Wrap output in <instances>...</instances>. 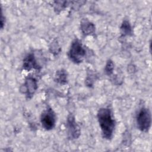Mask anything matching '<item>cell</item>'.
Listing matches in <instances>:
<instances>
[{"label": "cell", "instance_id": "obj_1", "mask_svg": "<svg viewBox=\"0 0 152 152\" xmlns=\"http://www.w3.org/2000/svg\"><path fill=\"white\" fill-rule=\"evenodd\" d=\"M97 119L104 138H111L115 126V122L109 108H101L97 112Z\"/></svg>", "mask_w": 152, "mask_h": 152}, {"label": "cell", "instance_id": "obj_2", "mask_svg": "<svg viewBox=\"0 0 152 152\" xmlns=\"http://www.w3.org/2000/svg\"><path fill=\"white\" fill-rule=\"evenodd\" d=\"M68 56L69 59L75 64H79L83 61L86 56V50L78 40H75L72 43Z\"/></svg>", "mask_w": 152, "mask_h": 152}, {"label": "cell", "instance_id": "obj_3", "mask_svg": "<svg viewBox=\"0 0 152 152\" xmlns=\"http://www.w3.org/2000/svg\"><path fill=\"white\" fill-rule=\"evenodd\" d=\"M151 117L150 110L145 107L141 108L137 115V124L139 129L143 132L149 130L151 126Z\"/></svg>", "mask_w": 152, "mask_h": 152}, {"label": "cell", "instance_id": "obj_4", "mask_svg": "<svg viewBox=\"0 0 152 152\" xmlns=\"http://www.w3.org/2000/svg\"><path fill=\"white\" fill-rule=\"evenodd\" d=\"M42 126L46 130H50L54 128L56 122L55 115L51 108L44 110L40 118Z\"/></svg>", "mask_w": 152, "mask_h": 152}, {"label": "cell", "instance_id": "obj_5", "mask_svg": "<svg viewBox=\"0 0 152 152\" xmlns=\"http://www.w3.org/2000/svg\"><path fill=\"white\" fill-rule=\"evenodd\" d=\"M66 128L68 138L71 140L76 139L80 134V128L75 122L74 116L70 114L67 118Z\"/></svg>", "mask_w": 152, "mask_h": 152}, {"label": "cell", "instance_id": "obj_6", "mask_svg": "<svg viewBox=\"0 0 152 152\" xmlns=\"http://www.w3.org/2000/svg\"><path fill=\"white\" fill-rule=\"evenodd\" d=\"M37 88L36 80L33 77H28L23 86L21 87L20 91L23 93L26 94L28 97H31Z\"/></svg>", "mask_w": 152, "mask_h": 152}, {"label": "cell", "instance_id": "obj_7", "mask_svg": "<svg viewBox=\"0 0 152 152\" xmlns=\"http://www.w3.org/2000/svg\"><path fill=\"white\" fill-rule=\"evenodd\" d=\"M23 68L27 71H30L31 69H39V66L37 64L35 58L32 53L28 55L24 59Z\"/></svg>", "mask_w": 152, "mask_h": 152}, {"label": "cell", "instance_id": "obj_8", "mask_svg": "<svg viewBox=\"0 0 152 152\" xmlns=\"http://www.w3.org/2000/svg\"><path fill=\"white\" fill-rule=\"evenodd\" d=\"M80 28L85 36L93 34L95 31L94 25L87 20H82L80 24Z\"/></svg>", "mask_w": 152, "mask_h": 152}, {"label": "cell", "instance_id": "obj_9", "mask_svg": "<svg viewBox=\"0 0 152 152\" xmlns=\"http://www.w3.org/2000/svg\"><path fill=\"white\" fill-rule=\"evenodd\" d=\"M55 80L59 83L65 84L67 81V74L65 71L63 69L58 71L55 76Z\"/></svg>", "mask_w": 152, "mask_h": 152}, {"label": "cell", "instance_id": "obj_10", "mask_svg": "<svg viewBox=\"0 0 152 152\" xmlns=\"http://www.w3.org/2000/svg\"><path fill=\"white\" fill-rule=\"evenodd\" d=\"M121 31L124 36L131 35L132 28L128 21L125 20L123 21L121 27Z\"/></svg>", "mask_w": 152, "mask_h": 152}, {"label": "cell", "instance_id": "obj_11", "mask_svg": "<svg viewBox=\"0 0 152 152\" xmlns=\"http://www.w3.org/2000/svg\"><path fill=\"white\" fill-rule=\"evenodd\" d=\"M113 69H114V64L113 62L111 60H109L107 62V64L105 66V69H104L105 72L106 73L107 75H109L112 74Z\"/></svg>", "mask_w": 152, "mask_h": 152}, {"label": "cell", "instance_id": "obj_12", "mask_svg": "<svg viewBox=\"0 0 152 152\" xmlns=\"http://www.w3.org/2000/svg\"><path fill=\"white\" fill-rule=\"evenodd\" d=\"M56 4L55 5V10L58 11H61L63 8H64L66 5L65 3H66V1H56L55 2Z\"/></svg>", "mask_w": 152, "mask_h": 152}]
</instances>
